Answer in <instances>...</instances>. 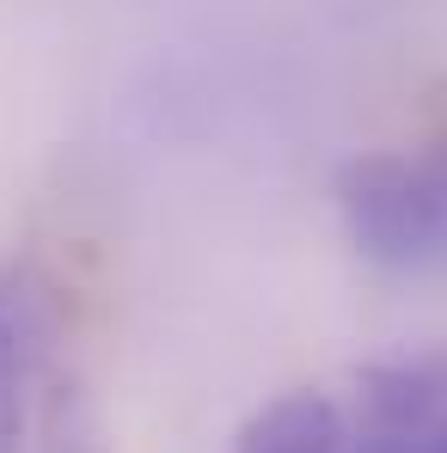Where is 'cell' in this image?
I'll use <instances>...</instances> for the list:
<instances>
[{"label": "cell", "instance_id": "1", "mask_svg": "<svg viewBox=\"0 0 447 453\" xmlns=\"http://www.w3.org/2000/svg\"><path fill=\"white\" fill-rule=\"evenodd\" d=\"M337 215L350 245L386 270L447 257V135L423 153H356L337 165Z\"/></svg>", "mask_w": 447, "mask_h": 453}, {"label": "cell", "instance_id": "2", "mask_svg": "<svg viewBox=\"0 0 447 453\" xmlns=\"http://www.w3.org/2000/svg\"><path fill=\"white\" fill-rule=\"evenodd\" d=\"M356 398H362V429L442 435L447 429V343L356 368Z\"/></svg>", "mask_w": 447, "mask_h": 453}, {"label": "cell", "instance_id": "3", "mask_svg": "<svg viewBox=\"0 0 447 453\" xmlns=\"http://www.w3.org/2000/svg\"><path fill=\"white\" fill-rule=\"evenodd\" d=\"M233 453H350V423L325 392H282L245 417Z\"/></svg>", "mask_w": 447, "mask_h": 453}, {"label": "cell", "instance_id": "4", "mask_svg": "<svg viewBox=\"0 0 447 453\" xmlns=\"http://www.w3.org/2000/svg\"><path fill=\"white\" fill-rule=\"evenodd\" d=\"M37 453H111V429L80 374H56L37 411Z\"/></svg>", "mask_w": 447, "mask_h": 453}, {"label": "cell", "instance_id": "5", "mask_svg": "<svg viewBox=\"0 0 447 453\" xmlns=\"http://www.w3.org/2000/svg\"><path fill=\"white\" fill-rule=\"evenodd\" d=\"M19 380H25V343L0 319V453H19V429H25V417H19Z\"/></svg>", "mask_w": 447, "mask_h": 453}, {"label": "cell", "instance_id": "6", "mask_svg": "<svg viewBox=\"0 0 447 453\" xmlns=\"http://www.w3.org/2000/svg\"><path fill=\"white\" fill-rule=\"evenodd\" d=\"M350 453H442V435H380V429H356Z\"/></svg>", "mask_w": 447, "mask_h": 453}, {"label": "cell", "instance_id": "7", "mask_svg": "<svg viewBox=\"0 0 447 453\" xmlns=\"http://www.w3.org/2000/svg\"><path fill=\"white\" fill-rule=\"evenodd\" d=\"M442 453H447V429H442Z\"/></svg>", "mask_w": 447, "mask_h": 453}]
</instances>
